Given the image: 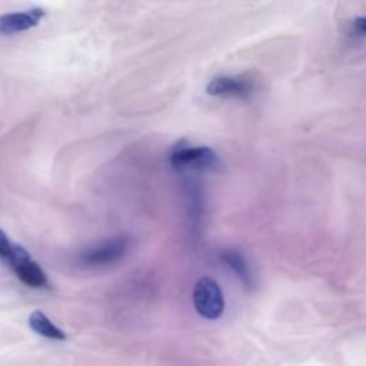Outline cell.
I'll list each match as a JSON object with an SVG mask.
<instances>
[{
  "label": "cell",
  "mask_w": 366,
  "mask_h": 366,
  "mask_svg": "<svg viewBox=\"0 0 366 366\" xmlns=\"http://www.w3.org/2000/svg\"><path fill=\"white\" fill-rule=\"evenodd\" d=\"M193 303L197 313L207 319H218L225 309L223 294L212 277H202L196 282Z\"/></svg>",
  "instance_id": "cell-1"
},
{
  "label": "cell",
  "mask_w": 366,
  "mask_h": 366,
  "mask_svg": "<svg viewBox=\"0 0 366 366\" xmlns=\"http://www.w3.org/2000/svg\"><path fill=\"white\" fill-rule=\"evenodd\" d=\"M8 262L13 268L16 276L27 287L44 288L48 285L46 273L30 258L29 252L23 247L15 245Z\"/></svg>",
  "instance_id": "cell-2"
},
{
  "label": "cell",
  "mask_w": 366,
  "mask_h": 366,
  "mask_svg": "<svg viewBox=\"0 0 366 366\" xmlns=\"http://www.w3.org/2000/svg\"><path fill=\"white\" fill-rule=\"evenodd\" d=\"M176 168H193L200 171H214L219 166V157L211 148H193L179 145L171 156Z\"/></svg>",
  "instance_id": "cell-3"
},
{
  "label": "cell",
  "mask_w": 366,
  "mask_h": 366,
  "mask_svg": "<svg viewBox=\"0 0 366 366\" xmlns=\"http://www.w3.org/2000/svg\"><path fill=\"white\" fill-rule=\"evenodd\" d=\"M129 240L125 236H117L109 239L100 245L89 249L82 255V262L88 266H103L116 262L128 251Z\"/></svg>",
  "instance_id": "cell-4"
},
{
  "label": "cell",
  "mask_w": 366,
  "mask_h": 366,
  "mask_svg": "<svg viewBox=\"0 0 366 366\" xmlns=\"http://www.w3.org/2000/svg\"><path fill=\"white\" fill-rule=\"evenodd\" d=\"M254 89L249 79L243 76H221L211 80L207 91L212 96H248Z\"/></svg>",
  "instance_id": "cell-5"
},
{
  "label": "cell",
  "mask_w": 366,
  "mask_h": 366,
  "mask_svg": "<svg viewBox=\"0 0 366 366\" xmlns=\"http://www.w3.org/2000/svg\"><path fill=\"white\" fill-rule=\"evenodd\" d=\"M45 16L42 9H33L22 13H9L0 16V33L11 34L16 32H23L39 25L40 19Z\"/></svg>",
  "instance_id": "cell-6"
},
{
  "label": "cell",
  "mask_w": 366,
  "mask_h": 366,
  "mask_svg": "<svg viewBox=\"0 0 366 366\" xmlns=\"http://www.w3.org/2000/svg\"><path fill=\"white\" fill-rule=\"evenodd\" d=\"M29 325L30 328L45 338L49 339H56V341H63L66 339V335L56 327L55 323L49 320V318L40 311H34L30 318H29Z\"/></svg>",
  "instance_id": "cell-7"
},
{
  "label": "cell",
  "mask_w": 366,
  "mask_h": 366,
  "mask_svg": "<svg viewBox=\"0 0 366 366\" xmlns=\"http://www.w3.org/2000/svg\"><path fill=\"white\" fill-rule=\"evenodd\" d=\"M222 259L226 262L228 266H230L233 269V272H236V275L245 282V283H249L251 282V273H249V268L248 265L245 263V261H243V258L233 252V251H228L222 255Z\"/></svg>",
  "instance_id": "cell-8"
},
{
  "label": "cell",
  "mask_w": 366,
  "mask_h": 366,
  "mask_svg": "<svg viewBox=\"0 0 366 366\" xmlns=\"http://www.w3.org/2000/svg\"><path fill=\"white\" fill-rule=\"evenodd\" d=\"M13 243L9 240V237L6 236V233L0 229V258L4 259H9L12 251H13Z\"/></svg>",
  "instance_id": "cell-9"
},
{
  "label": "cell",
  "mask_w": 366,
  "mask_h": 366,
  "mask_svg": "<svg viewBox=\"0 0 366 366\" xmlns=\"http://www.w3.org/2000/svg\"><path fill=\"white\" fill-rule=\"evenodd\" d=\"M353 33L363 36L366 34V18H358L353 22Z\"/></svg>",
  "instance_id": "cell-10"
}]
</instances>
